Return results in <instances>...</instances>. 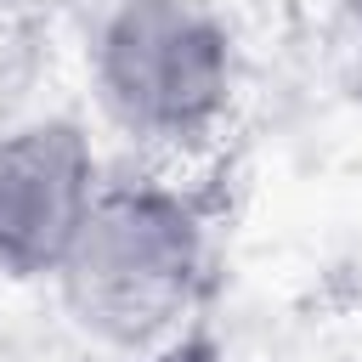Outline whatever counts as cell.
Wrapping results in <instances>:
<instances>
[{
  "label": "cell",
  "instance_id": "1",
  "mask_svg": "<svg viewBox=\"0 0 362 362\" xmlns=\"http://www.w3.org/2000/svg\"><path fill=\"white\" fill-rule=\"evenodd\" d=\"M204 277H209L204 209L181 187L136 175V181H102L51 283L90 339L136 356L175 339L192 322Z\"/></svg>",
  "mask_w": 362,
  "mask_h": 362
},
{
  "label": "cell",
  "instance_id": "2",
  "mask_svg": "<svg viewBox=\"0 0 362 362\" xmlns=\"http://www.w3.org/2000/svg\"><path fill=\"white\" fill-rule=\"evenodd\" d=\"M90 79L119 130L192 147L232 107V28L209 0H113L90 40Z\"/></svg>",
  "mask_w": 362,
  "mask_h": 362
},
{
  "label": "cell",
  "instance_id": "3",
  "mask_svg": "<svg viewBox=\"0 0 362 362\" xmlns=\"http://www.w3.org/2000/svg\"><path fill=\"white\" fill-rule=\"evenodd\" d=\"M96 192L102 164L79 119L45 113L0 130V277H57Z\"/></svg>",
  "mask_w": 362,
  "mask_h": 362
},
{
  "label": "cell",
  "instance_id": "4",
  "mask_svg": "<svg viewBox=\"0 0 362 362\" xmlns=\"http://www.w3.org/2000/svg\"><path fill=\"white\" fill-rule=\"evenodd\" d=\"M45 68V23L28 0H0V119L23 107Z\"/></svg>",
  "mask_w": 362,
  "mask_h": 362
},
{
  "label": "cell",
  "instance_id": "5",
  "mask_svg": "<svg viewBox=\"0 0 362 362\" xmlns=\"http://www.w3.org/2000/svg\"><path fill=\"white\" fill-rule=\"evenodd\" d=\"M124 362H221V339H215L204 322H187L175 339H164V345H153V351H136V356H124Z\"/></svg>",
  "mask_w": 362,
  "mask_h": 362
},
{
  "label": "cell",
  "instance_id": "6",
  "mask_svg": "<svg viewBox=\"0 0 362 362\" xmlns=\"http://www.w3.org/2000/svg\"><path fill=\"white\" fill-rule=\"evenodd\" d=\"M345 90L362 102V0H351V40H345Z\"/></svg>",
  "mask_w": 362,
  "mask_h": 362
}]
</instances>
